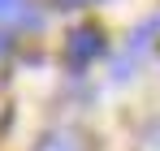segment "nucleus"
<instances>
[{
	"mask_svg": "<svg viewBox=\"0 0 160 151\" xmlns=\"http://www.w3.org/2000/svg\"><path fill=\"white\" fill-rule=\"evenodd\" d=\"M100 52H104V35H100L95 26H82V30H74V35H69V43H65V56H69L74 65L95 61Z\"/></svg>",
	"mask_w": 160,
	"mask_h": 151,
	"instance_id": "obj_1",
	"label": "nucleus"
},
{
	"mask_svg": "<svg viewBox=\"0 0 160 151\" xmlns=\"http://www.w3.org/2000/svg\"><path fill=\"white\" fill-rule=\"evenodd\" d=\"M35 151H87V138L74 134V129H52L35 143Z\"/></svg>",
	"mask_w": 160,
	"mask_h": 151,
	"instance_id": "obj_2",
	"label": "nucleus"
},
{
	"mask_svg": "<svg viewBox=\"0 0 160 151\" xmlns=\"http://www.w3.org/2000/svg\"><path fill=\"white\" fill-rule=\"evenodd\" d=\"M0 22H26V26H39V13H30L26 0H0Z\"/></svg>",
	"mask_w": 160,
	"mask_h": 151,
	"instance_id": "obj_3",
	"label": "nucleus"
},
{
	"mask_svg": "<svg viewBox=\"0 0 160 151\" xmlns=\"http://www.w3.org/2000/svg\"><path fill=\"white\" fill-rule=\"evenodd\" d=\"M9 48H13V35H4V30H0V61L9 56Z\"/></svg>",
	"mask_w": 160,
	"mask_h": 151,
	"instance_id": "obj_4",
	"label": "nucleus"
},
{
	"mask_svg": "<svg viewBox=\"0 0 160 151\" xmlns=\"http://www.w3.org/2000/svg\"><path fill=\"white\" fill-rule=\"evenodd\" d=\"M56 4H65V9H69V4H91V0H56Z\"/></svg>",
	"mask_w": 160,
	"mask_h": 151,
	"instance_id": "obj_5",
	"label": "nucleus"
}]
</instances>
